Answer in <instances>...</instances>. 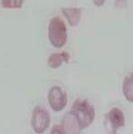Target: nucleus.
Listing matches in <instances>:
<instances>
[{"mask_svg": "<svg viewBox=\"0 0 133 134\" xmlns=\"http://www.w3.org/2000/svg\"><path fill=\"white\" fill-rule=\"evenodd\" d=\"M48 39L53 47L63 48L67 43V28L60 17H53L48 24Z\"/></svg>", "mask_w": 133, "mask_h": 134, "instance_id": "1", "label": "nucleus"}, {"mask_svg": "<svg viewBox=\"0 0 133 134\" xmlns=\"http://www.w3.org/2000/svg\"><path fill=\"white\" fill-rule=\"evenodd\" d=\"M73 113L80 122L82 131L88 127L95 119V110L86 99H76L72 106Z\"/></svg>", "mask_w": 133, "mask_h": 134, "instance_id": "2", "label": "nucleus"}, {"mask_svg": "<svg viewBox=\"0 0 133 134\" xmlns=\"http://www.w3.org/2000/svg\"><path fill=\"white\" fill-rule=\"evenodd\" d=\"M30 124L35 133L41 134L51 125V115L43 106H36L32 111Z\"/></svg>", "mask_w": 133, "mask_h": 134, "instance_id": "3", "label": "nucleus"}, {"mask_svg": "<svg viewBox=\"0 0 133 134\" xmlns=\"http://www.w3.org/2000/svg\"><path fill=\"white\" fill-rule=\"evenodd\" d=\"M48 104L54 112H62L67 105V94L59 86H53L48 91Z\"/></svg>", "mask_w": 133, "mask_h": 134, "instance_id": "4", "label": "nucleus"}, {"mask_svg": "<svg viewBox=\"0 0 133 134\" xmlns=\"http://www.w3.org/2000/svg\"><path fill=\"white\" fill-rule=\"evenodd\" d=\"M106 121L111 125L112 133H116L125 124V117H124L123 112L118 107H114L109 111V113L106 114Z\"/></svg>", "mask_w": 133, "mask_h": 134, "instance_id": "5", "label": "nucleus"}, {"mask_svg": "<svg viewBox=\"0 0 133 134\" xmlns=\"http://www.w3.org/2000/svg\"><path fill=\"white\" fill-rule=\"evenodd\" d=\"M62 126H63L65 134L66 133H72V134H75V133H80L82 131L81 129V125L80 122H78L76 115L73 113V111H70L69 113H67L63 121H62Z\"/></svg>", "mask_w": 133, "mask_h": 134, "instance_id": "6", "label": "nucleus"}, {"mask_svg": "<svg viewBox=\"0 0 133 134\" xmlns=\"http://www.w3.org/2000/svg\"><path fill=\"white\" fill-rule=\"evenodd\" d=\"M68 62H69V54L66 52H60V53L52 54L48 58L47 64L51 68L56 69V68H59L63 63H68Z\"/></svg>", "mask_w": 133, "mask_h": 134, "instance_id": "7", "label": "nucleus"}, {"mask_svg": "<svg viewBox=\"0 0 133 134\" xmlns=\"http://www.w3.org/2000/svg\"><path fill=\"white\" fill-rule=\"evenodd\" d=\"M62 14H63L66 19H67L68 24L70 26H77L81 20L82 10L80 8H63L62 9Z\"/></svg>", "mask_w": 133, "mask_h": 134, "instance_id": "8", "label": "nucleus"}, {"mask_svg": "<svg viewBox=\"0 0 133 134\" xmlns=\"http://www.w3.org/2000/svg\"><path fill=\"white\" fill-rule=\"evenodd\" d=\"M122 92L128 102L133 103V73L125 76L122 84Z\"/></svg>", "mask_w": 133, "mask_h": 134, "instance_id": "9", "label": "nucleus"}, {"mask_svg": "<svg viewBox=\"0 0 133 134\" xmlns=\"http://www.w3.org/2000/svg\"><path fill=\"white\" fill-rule=\"evenodd\" d=\"M24 5V0H1V6L5 9H20Z\"/></svg>", "mask_w": 133, "mask_h": 134, "instance_id": "10", "label": "nucleus"}, {"mask_svg": "<svg viewBox=\"0 0 133 134\" xmlns=\"http://www.w3.org/2000/svg\"><path fill=\"white\" fill-rule=\"evenodd\" d=\"M52 133L53 134H55V133H63V134H65V131H64V129H63L62 125H58V126H55V127L53 129Z\"/></svg>", "mask_w": 133, "mask_h": 134, "instance_id": "11", "label": "nucleus"}, {"mask_svg": "<svg viewBox=\"0 0 133 134\" xmlns=\"http://www.w3.org/2000/svg\"><path fill=\"white\" fill-rule=\"evenodd\" d=\"M115 6L116 7H125L126 0H115Z\"/></svg>", "mask_w": 133, "mask_h": 134, "instance_id": "12", "label": "nucleus"}, {"mask_svg": "<svg viewBox=\"0 0 133 134\" xmlns=\"http://www.w3.org/2000/svg\"><path fill=\"white\" fill-rule=\"evenodd\" d=\"M93 2H94V5L96 7H102L103 5H104L105 0H93Z\"/></svg>", "mask_w": 133, "mask_h": 134, "instance_id": "13", "label": "nucleus"}]
</instances>
